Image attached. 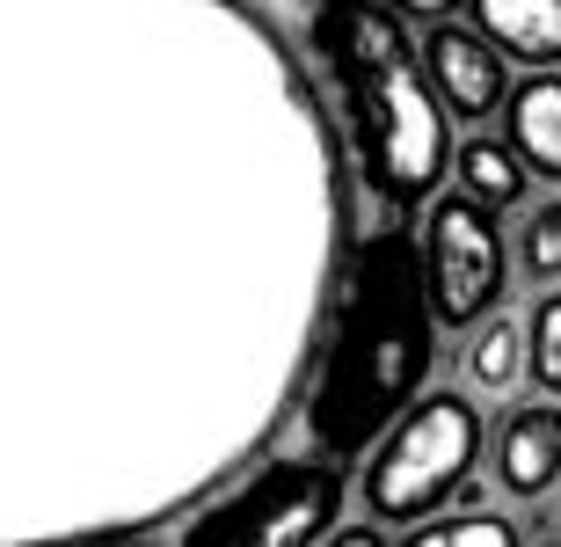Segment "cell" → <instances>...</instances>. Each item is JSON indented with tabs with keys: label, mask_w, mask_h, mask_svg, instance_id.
<instances>
[{
	"label": "cell",
	"mask_w": 561,
	"mask_h": 547,
	"mask_svg": "<svg viewBox=\"0 0 561 547\" xmlns=\"http://www.w3.org/2000/svg\"><path fill=\"white\" fill-rule=\"evenodd\" d=\"M437 358V315L423 285V241L401 227H379L351 255L343 307L321 379L307 395V438L321 460H357L373 438H387L423 401V379Z\"/></svg>",
	"instance_id": "cell-1"
},
{
	"label": "cell",
	"mask_w": 561,
	"mask_h": 547,
	"mask_svg": "<svg viewBox=\"0 0 561 547\" xmlns=\"http://www.w3.org/2000/svg\"><path fill=\"white\" fill-rule=\"evenodd\" d=\"M313 52L343 88L373 190L387 205H423L453 169V139H445V103L409 44V22L379 0H321Z\"/></svg>",
	"instance_id": "cell-2"
},
{
	"label": "cell",
	"mask_w": 561,
	"mask_h": 547,
	"mask_svg": "<svg viewBox=\"0 0 561 547\" xmlns=\"http://www.w3.org/2000/svg\"><path fill=\"white\" fill-rule=\"evenodd\" d=\"M481 453V409L453 387L423 395L409 417L379 438L365 460V518L379 526H423L431 511H445L467 489Z\"/></svg>",
	"instance_id": "cell-3"
},
{
	"label": "cell",
	"mask_w": 561,
	"mask_h": 547,
	"mask_svg": "<svg viewBox=\"0 0 561 547\" xmlns=\"http://www.w3.org/2000/svg\"><path fill=\"white\" fill-rule=\"evenodd\" d=\"M343 518V467L335 460H271L249 482L205 504L175 547H329Z\"/></svg>",
	"instance_id": "cell-4"
},
{
	"label": "cell",
	"mask_w": 561,
	"mask_h": 547,
	"mask_svg": "<svg viewBox=\"0 0 561 547\" xmlns=\"http://www.w3.org/2000/svg\"><path fill=\"white\" fill-rule=\"evenodd\" d=\"M511 277V249H503L496 212H481L474 197H431L423 212V285H431V315L445 329H481L503 299Z\"/></svg>",
	"instance_id": "cell-5"
},
{
	"label": "cell",
	"mask_w": 561,
	"mask_h": 547,
	"mask_svg": "<svg viewBox=\"0 0 561 547\" xmlns=\"http://www.w3.org/2000/svg\"><path fill=\"white\" fill-rule=\"evenodd\" d=\"M423 73H431L437 103L445 117H489V110L511 103V81H503V52L481 37L474 22L459 30V22H437L431 37H423Z\"/></svg>",
	"instance_id": "cell-6"
},
{
	"label": "cell",
	"mask_w": 561,
	"mask_h": 547,
	"mask_svg": "<svg viewBox=\"0 0 561 547\" xmlns=\"http://www.w3.org/2000/svg\"><path fill=\"white\" fill-rule=\"evenodd\" d=\"M496 489L511 504H547L561 489V409L554 401H533V409H511V417H503Z\"/></svg>",
	"instance_id": "cell-7"
},
{
	"label": "cell",
	"mask_w": 561,
	"mask_h": 547,
	"mask_svg": "<svg viewBox=\"0 0 561 547\" xmlns=\"http://www.w3.org/2000/svg\"><path fill=\"white\" fill-rule=\"evenodd\" d=\"M467 8H474V30L503 59L533 66V73L561 66V0H467Z\"/></svg>",
	"instance_id": "cell-8"
},
{
	"label": "cell",
	"mask_w": 561,
	"mask_h": 547,
	"mask_svg": "<svg viewBox=\"0 0 561 547\" xmlns=\"http://www.w3.org/2000/svg\"><path fill=\"white\" fill-rule=\"evenodd\" d=\"M503 125H511V153L525 161V175L561 183V73H533L511 88Z\"/></svg>",
	"instance_id": "cell-9"
},
{
	"label": "cell",
	"mask_w": 561,
	"mask_h": 547,
	"mask_svg": "<svg viewBox=\"0 0 561 547\" xmlns=\"http://www.w3.org/2000/svg\"><path fill=\"white\" fill-rule=\"evenodd\" d=\"M453 175H459V197H474L481 212H511L525 205V161L511 153V139H467L453 147Z\"/></svg>",
	"instance_id": "cell-10"
},
{
	"label": "cell",
	"mask_w": 561,
	"mask_h": 547,
	"mask_svg": "<svg viewBox=\"0 0 561 547\" xmlns=\"http://www.w3.org/2000/svg\"><path fill=\"white\" fill-rule=\"evenodd\" d=\"M459 373H467V387H481V395H503V387H518V373H525V321L489 315L481 329H467Z\"/></svg>",
	"instance_id": "cell-11"
},
{
	"label": "cell",
	"mask_w": 561,
	"mask_h": 547,
	"mask_svg": "<svg viewBox=\"0 0 561 547\" xmlns=\"http://www.w3.org/2000/svg\"><path fill=\"white\" fill-rule=\"evenodd\" d=\"M401 547H525V540H518V518H503V511L489 504V511H453V518H431V526H416Z\"/></svg>",
	"instance_id": "cell-12"
},
{
	"label": "cell",
	"mask_w": 561,
	"mask_h": 547,
	"mask_svg": "<svg viewBox=\"0 0 561 547\" xmlns=\"http://www.w3.org/2000/svg\"><path fill=\"white\" fill-rule=\"evenodd\" d=\"M511 263H518L533 285H561V197H547V205H533L518 219V249H511Z\"/></svg>",
	"instance_id": "cell-13"
},
{
	"label": "cell",
	"mask_w": 561,
	"mask_h": 547,
	"mask_svg": "<svg viewBox=\"0 0 561 547\" xmlns=\"http://www.w3.org/2000/svg\"><path fill=\"white\" fill-rule=\"evenodd\" d=\"M525 365L540 379V395L561 401V293H547L533 307V321H525Z\"/></svg>",
	"instance_id": "cell-14"
},
{
	"label": "cell",
	"mask_w": 561,
	"mask_h": 547,
	"mask_svg": "<svg viewBox=\"0 0 561 547\" xmlns=\"http://www.w3.org/2000/svg\"><path fill=\"white\" fill-rule=\"evenodd\" d=\"M453 8H459V0H394V15H409V22H431V30H437L445 15H453Z\"/></svg>",
	"instance_id": "cell-15"
},
{
	"label": "cell",
	"mask_w": 561,
	"mask_h": 547,
	"mask_svg": "<svg viewBox=\"0 0 561 547\" xmlns=\"http://www.w3.org/2000/svg\"><path fill=\"white\" fill-rule=\"evenodd\" d=\"M329 547H387V540H379V526H343Z\"/></svg>",
	"instance_id": "cell-16"
},
{
	"label": "cell",
	"mask_w": 561,
	"mask_h": 547,
	"mask_svg": "<svg viewBox=\"0 0 561 547\" xmlns=\"http://www.w3.org/2000/svg\"><path fill=\"white\" fill-rule=\"evenodd\" d=\"M554 547H561V540H554Z\"/></svg>",
	"instance_id": "cell-17"
}]
</instances>
